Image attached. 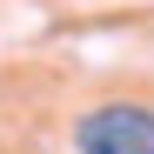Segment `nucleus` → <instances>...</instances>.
Masks as SVG:
<instances>
[{
  "mask_svg": "<svg viewBox=\"0 0 154 154\" xmlns=\"http://www.w3.org/2000/svg\"><path fill=\"white\" fill-rule=\"evenodd\" d=\"M81 154H154V107L147 100H100L74 121Z\"/></svg>",
  "mask_w": 154,
  "mask_h": 154,
  "instance_id": "f257e3e1",
  "label": "nucleus"
}]
</instances>
